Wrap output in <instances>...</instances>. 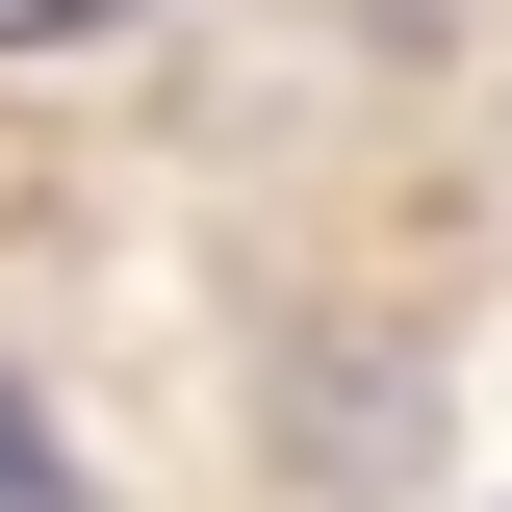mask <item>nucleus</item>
<instances>
[{
  "label": "nucleus",
  "instance_id": "obj_1",
  "mask_svg": "<svg viewBox=\"0 0 512 512\" xmlns=\"http://www.w3.org/2000/svg\"><path fill=\"white\" fill-rule=\"evenodd\" d=\"M0 512H77V461H52V410L0 384Z\"/></svg>",
  "mask_w": 512,
  "mask_h": 512
},
{
  "label": "nucleus",
  "instance_id": "obj_2",
  "mask_svg": "<svg viewBox=\"0 0 512 512\" xmlns=\"http://www.w3.org/2000/svg\"><path fill=\"white\" fill-rule=\"evenodd\" d=\"M77 26H103V0H0V52H77Z\"/></svg>",
  "mask_w": 512,
  "mask_h": 512
}]
</instances>
